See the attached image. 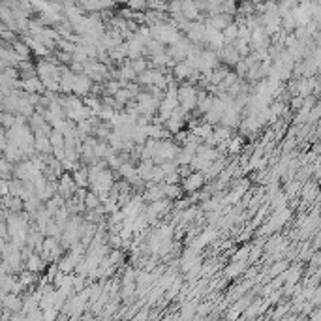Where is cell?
<instances>
[{
	"label": "cell",
	"mask_w": 321,
	"mask_h": 321,
	"mask_svg": "<svg viewBox=\"0 0 321 321\" xmlns=\"http://www.w3.org/2000/svg\"><path fill=\"white\" fill-rule=\"evenodd\" d=\"M154 160H141V164L137 165L139 177L143 178L145 182H151L152 180V173H154Z\"/></svg>",
	"instance_id": "cell-11"
},
{
	"label": "cell",
	"mask_w": 321,
	"mask_h": 321,
	"mask_svg": "<svg viewBox=\"0 0 321 321\" xmlns=\"http://www.w3.org/2000/svg\"><path fill=\"white\" fill-rule=\"evenodd\" d=\"M196 310H197V302H188V304H184L182 312H180V317H192V315H196Z\"/></svg>",
	"instance_id": "cell-21"
},
{
	"label": "cell",
	"mask_w": 321,
	"mask_h": 321,
	"mask_svg": "<svg viewBox=\"0 0 321 321\" xmlns=\"http://www.w3.org/2000/svg\"><path fill=\"white\" fill-rule=\"evenodd\" d=\"M85 205H86V209H98L100 205H102V199H100V196L96 194V192L92 190V192H88V194H86Z\"/></svg>",
	"instance_id": "cell-19"
},
{
	"label": "cell",
	"mask_w": 321,
	"mask_h": 321,
	"mask_svg": "<svg viewBox=\"0 0 321 321\" xmlns=\"http://www.w3.org/2000/svg\"><path fill=\"white\" fill-rule=\"evenodd\" d=\"M49 139H51V143L55 149H66V135L62 131L53 130L51 133H49Z\"/></svg>",
	"instance_id": "cell-14"
},
{
	"label": "cell",
	"mask_w": 321,
	"mask_h": 321,
	"mask_svg": "<svg viewBox=\"0 0 321 321\" xmlns=\"http://www.w3.org/2000/svg\"><path fill=\"white\" fill-rule=\"evenodd\" d=\"M2 308L19 312V310H23V299L17 293H6V295H2Z\"/></svg>",
	"instance_id": "cell-9"
},
{
	"label": "cell",
	"mask_w": 321,
	"mask_h": 321,
	"mask_svg": "<svg viewBox=\"0 0 321 321\" xmlns=\"http://www.w3.org/2000/svg\"><path fill=\"white\" fill-rule=\"evenodd\" d=\"M216 239H218V230H216V227H209V230H205L203 233H201V235L197 237L196 241L190 244V248L196 250L197 254H199L203 246H207V244H210V243H214Z\"/></svg>",
	"instance_id": "cell-6"
},
{
	"label": "cell",
	"mask_w": 321,
	"mask_h": 321,
	"mask_svg": "<svg viewBox=\"0 0 321 321\" xmlns=\"http://www.w3.org/2000/svg\"><path fill=\"white\" fill-rule=\"evenodd\" d=\"M286 203H288V196L286 194H274V197L270 199V209H272V212L286 209Z\"/></svg>",
	"instance_id": "cell-16"
},
{
	"label": "cell",
	"mask_w": 321,
	"mask_h": 321,
	"mask_svg": "<svg viewBox=\"0 0 321 321\" xmlns=\"http://www.w3.org/2000/svg\"><path fill=\"white\" fill-rule=\"evenodd\" d=\"M128 64H130L137 73H143V72H147V70H149V68H147V66H149V62H147L143 57H141V59H135V60H128Z\"/></svg>",
	"instance_id": "cell-20"
},
{
	"label": "cell",
	"mask_w": 321,
	"mask_h": 321,
	"mask_svg": "<svg viewBox=\"0 0 321 321\" xmlns=\"http://www.w3.org/2000/svg\"><path fill=\"white\" fill-rule=\"evenodd\" d=\"M164 192H165V197H169V199H178V197L182 196V190H180L178 184L164 182Z\"/></svg>",
	"instance_id": "cell-17"
},
{
	"label": "cell",
	"mask_w": 321,
	"mask_h": 321,
	"mask_svg": "<svg viewBox=\"0 0 321 321\" xmlns=\"http://www.w3.org/2000/svg\"><path fill=\"white\" fill-rule=\"evenodd\" d=\"M92 86H94V81L90 79V75H86L85 72L77 73V79H75V85H73V94L77 96H86L92 92Z\"/></svg>",
	"instance_id": "cell-7"
},
{
	"label": "cell",
	"mask_w": 321,
	"mask_h": 321,
	"mask_svg": "<svg viewBox=\"0 0 321 321\" xmlns=\"http://www.w3.org/2000/svg\"><path fill=\"white\" fill-rule=\"evenodd\" d=\"M77 182H75V178H73L72 173H64L62 177H60V182H59V194L60 196H64L66 199H70V197L75 196V192H77Z\"/></svg>",
	"instance_id": "cell-5"
},
{
	"label": "cell",
	"mask_w": 321,
	"mask_h": 321,
	"mask_svg": "<svg viewBox=\"0 0 321 321\" xmlns=\"http://www.w3.org/2000/svg\"><path fill=\"white\" fill-rule=\"evenodd\" d=\"M36 151L38 154H53L55 147L47 133H36Z\"/></svg>",
	"instance_id": "cell-10"
},
{
	"label": "cell",
	"mask_w": 321,
	"mask_h": 321,
	"mask_svg": "<svg viewBox=\"0 0 321 321\" xmlns=\"http://www.w3.org/2000/svg\"><path fill=\"white\" fill-rule=\"evenodd\" d=\"M39 173H41V171H39L38 165L34 164L32 158H30V160H23L19 164H15V169H13V175L17 178H21V180H34Z\"/></svg>",
	"instance_id": "cell-3"
},
{
	"label": "cell",
	"mask_w": 321,
	"mask_h": 321,
	"mask_svg": "<svg viewBox=\"0 0 321 321\" xmlns=\"http://www.w3.org/2000/svg\"><path fill=\"white\" fill-rule=\"evenodd\" d=\"M243 143H244L243 135H235V137H231L230 147H227V152H230V154H239V152L243 151Z\"/></svg>",
	"instance_id": "cell-18"
},
{
	"label": "cell",
	"mask_w": 321,
	"mask_h": 321,
	"mask_svg": "<svg viewBox=\"0 0 321 321\" xmlns=\"http://www.w3.org/2000/svg\"><path fill=\"white\" fill-rule=\"evenodd\" d=\"M237 38H239V26L237 25L231 23L227 28H223V39H225V43H235Z\"/></svg>",
	"instance_id": "cell-15"
},
{
	"label": "cell",
	"mask_w": 321,
	"mask_h": 321,
	"mask_svg": "<svg viewBox=\"0 0 321 321\" xmlns=\"http://www.w3.org/2000/svg\"><path fill=\"white\" fill-rule=\"evenodd\" d=\"M184 126H186V118H178V117H171L167 122H165V128L175 135V133H178V131L182 130Z\"/></svg>",
	"instance_id": "cell-13"
},
{
	"label": "cell",
	"mask_w": 321,
	"mask_h": 321,
	"mask_svg": "<svg viewBox=\"0 0 321 321\" xmlns=\"http://www.w3.org/2000/svg\"><path fill=\"white\" fill-rule=\"evenodd\" d=\"M147 315H149V312H147V310H143V312L137 315V319H143V317H147Z\"/></svg>",
	"instance_id": "cell-23"
},
{
	"label": "cell",
	"mask_w": 321,
	"mask_h": 321,
	"mask_svg": "<svg viewBox=\"0 0 321 321\" xmlns=\"http://www.w3.org/2000/svg\"><path fill=\"white\" fill-rule=\"evenodd\" d=\"M205 182H207V177H205L203 171H192L188 177L182 178V190L194 194V192L203 190Z\"/></svg>",
	"instance_id": "cell-4"
},
{
	"label": "cell",
	"mask_w": 321,
	"mask_h": 321,
	"mask_svg": "<svg viewBox=\"0 0 321 321\" xmlns=\"http://www.w3.org/2000/svg\"><path fill=\"white\" fill-rule=\"evenodd\" d=\"M178 145L177 143H173V141H169V139H165V141H158L156 145V152H154V164H162L164 160H175L178 154Z\"/></svg>",
	"instance_id": "cell-2"
},
{
	"label": "cell",
	"mask_w": 321,
	"mask_h": 321,
	"mask_svg": "<svg viewBox=\"0 0 321 321\" xmlns=\"http://www.w3.org/2000/svg\"><path fill=\"white\" fill-rule=\"evenodd\" d=\"M180 286H182V278H177V280L173 282V286L169 288V293H167V301H171L173 297L177 295V291H178V288H180Z\"/></svg>",
	"instance_id": "cell-22"
},
{
	"label": "cell",
	"mask_w": 321,
	"mask_h": 321,
	"mask_svg": "<svg viewBox=\"0 0 321 321\" xmlns=\"http://www.w3.org/2000/svg\"><path fill=\"white\" fill-rule=\"evenodd\" d=\"M197 102H199V90L192 83H184L178 86V104L182 105L186 111L197 109Z\"/></svg>",
	"instance_id": "cell-1"
},
{
	"label": "cell",
	"mask_w": 321,
	"mask_h": 321,
	"mask_svg": "<svg viewBox=\"0 0 321 321\" xmlns=\"http://www.w3.org/2000/svg\"><path fill=\"white\" fill-rule=\"evenodd\" d=\"M190 43L186 41V39H178L177 43H173V45L169 47V55L173 60H177V62H180V60H186L188 59V53H190Z\"/></svg>",
	"instance_id": "cell-8"
},
{
	"label": "cell",
	"mask_w": 321,
	"mask_h": 321,
	"mask_svg": "<svg viewBox=\"0 0 321 321\" xmlns=\"http://www.w3.org/2000/svg\"><path fill=\"white\" fill-rule=\"evenodd\" d=\"M248 261H231L230 267H225V276L227 278H235L239 274H244L246 269H248Z\"/></svg>",
	"instance_id": "cell-12"
}]
</instances>
